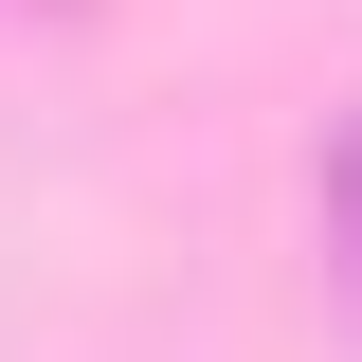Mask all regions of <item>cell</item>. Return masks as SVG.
I'll return each instance as SVG.
<instances>
[{
    "mask_svg": "<svg viewBox=\"0 0 362 362\" xmlns=\"http://www.w3.org/2000/svg\"><path fill=\"white\" fill-rule=\"evenodd\" d=\"M326 272H344V308H362V109H344V145H326Z\"/></svg>",
    "mask_w": 362,
    "mask_h": 362,
    "instance_id": "cell-1",
    "label": "cell"
}]
</instances>
